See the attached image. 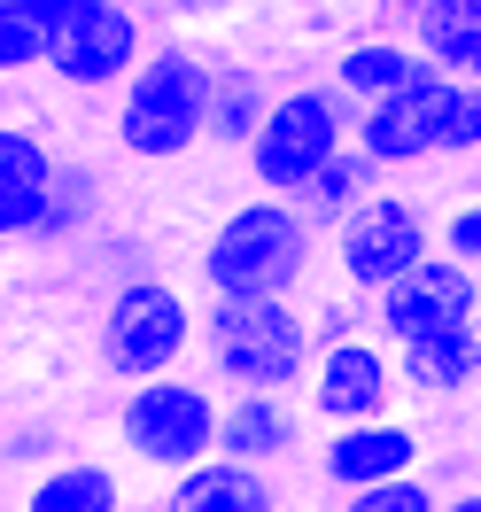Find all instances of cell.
I'll return each mask as SVG.
<instances>
[{
    "instance_id": "obj_1",
    "label": "cell",
    "mask_w": 481,
    "mask_h": 512,
    "mask_svg": "<svg viewBox=\"0 0 481 512\" xmlns=\"http://www.w3.org/2000/svg\"><path fill=\"white\" fill-rule=\"evenodd\" d=\"M319 264V233L295 218L288 202H241L210 225L202 241V288L210 303H295L311 288Z\"/></svg>"
},
{
    "instance_id": "obj_2",
    "label": "cell",
    "mask_w": 481,
    "mask_h": 512,
    "mask_svg": "<svg viewBox=\"0 0 481 512\" xmlns=\"http://www.w3.org/2000/svg\"><path fill=\"white\" fill-rule=\"evenodd\" d=\"M210 140V55L194 39H156L117 94V148L132 163H179Z\"/></svg>"
},
{
    "instance_id": "obj_3",
    "label": "cell",
    "mask_w": 481,
    "mask_h": 512,
    "mask_svg": "<svg viewBox=\"0 0 481 512\" xmlns=\"http://www.w3.org/2000/svg\"><path fill=\"white\" fill-rule=\"evenodd\" d=\"M202 365L233 396H288L311 381L319 342L303 303H210L202 311Z\"/></svg>"
},
{
    "instance_id": "obj_4",
    "label": "cell",
    "mask_w": 481,
    "mask_h": 512,
    "mask_svg": "<svg viewBox=\"0 0 481 512\" xmlns=\"http://www.w3.org/2000/svg\"><path fill=\"white\" fill-rule=\"evenodd\" d=\"M39 32H47V70L78 94H125V78L148 63V8L125 0H32Z\"/></svg>"
},
{
    "instance_id": "obj_5",
    "label": "cell",
    "mask_w": 481,
    "mask_h": 512,
    "mask_svg": "<svg viewBox=\"0 0 481 512\" xmlns=\"http://www.w3.org/2000/svg\"><path fill=\"white\" fill-rule=\"evenodd\" d=\"M194 342H202V311L156 272L132 280V288H109V303H101V365L125 388L171 381Z\"/></svg>"
},
{
    "instance_id": "obj_6",
    "label": "cell",
    "mask_w": 481,
    "mask_h": 512,
    "mask_svg": "<svg viewBox=\"0 0 481 512\" xmlns=\"http://www.w3.org/2000/svg\"><path fill=\"white\" fill-rule=\"evenodd\" d=\"M117 443H125V458H140V466L163 474V481L194 474L202 458H218V396H210V381L171 373V381L125 388V404H117Z\"/></svg>"
},
{
    "instance_id": "obj_7",
    "label": "cell",
    "mask_w": 481,
    "mask_h": 512,
    "mask_svg": "<svg viewBox=\"0 0 481 512\" xmlns=\"http://www.w3.org/2000/svg\"><path fill=\"white\" fill-rule=\"evenodd\" d=\"M350 125H357V109L334 86H288V94H272V117L249 140V171H257L264 202H295L303 179H319V163H334L350 148Z\"/></svg>"
},
{
    "instance_id": "obj_8",
    "label": "cell",
    "mask_w": 481,
    "mask_h": 512,
    "mask_svg": "<svg viewBox=\"0 0 481 512\" xmlns=\"http://www.w3.org/2000/svg\"><path fill=\"white\" fill-rule=\"evenodd\" d=\"M427 256H435V218L396 187H381L365 210H350V218L334 225V264H342V280H350L357 303H373V295H388L396 280H412Z\"/></svg>"
},
{
    "instance_id": "obj_9",
    "label": "cell",
    "mask_w": 481,
    "mask_h": 512,
    "mask_svg": "<svg viewBox=\"0 0 481 512\" xmlns=\"http://www.w3.org/2000/svg\"><path fill=\"white\" fill-rule=\"evenodd\" d=\"M373 342L381 350H412V342H435V334H458L474 326V272H458L450 256H427L412 280H396L388 295H373Z\"/></svg>"
},
{
    "instance_id": "obj_10",
    "label": "cell",
    "mask_w": 481,
    "mask_h": 512,
    "mask_svg": "<svg viewBox=\"0 0 481 512\" xmlns=\"http://www.w3.org/2000/svg\"><path fill=\"white\" fill-rule=\"evenodd\" d=\"M303 396H311V419H326V435H334V427L388 419V412H396V357H388L373 334L334 342V350H319V365H311Z\"/></svg>"
},
{
    "instance_id": "obj_11",
    "label": "cell",
    "mask_w": 481,
    "mask_h": 512,
    "mask_svg": "<svg viewBox=\"0 0 481 512\" xmlns=\"http://www.w3.org/2000/svg\"><path fill=\"white\" fill-rule=\"evenodd\" d=\"M427 443H419L412 419H365V427H334L319 443V481L342 489V497H365V489H388V481H412Z\"/></svg>"
},
{
    "instance_id": "obj_12",
    "label": "cell",
    "mask_w": 481,
    "mask_h": 512,
    "mask_svg": "<svg viewBox=\"0 0 481 512\" xmlns=\"http://www.w3.org/2000/svg\"><path fill=\"white\" fill-rule=\"evenodd\" d=\"M427 78V63H419L412 39H388V32H357L342 39V55H334V94L350 101V109H388V101H404Z\"/></svg>"
},
{
    "instance_id": "obj_13",
    "label": "cell",
    "mask_w": 481,
    "mask_h": 512,
    "mask_svg": "<svg viewBox=\"0 0 481 512\" xmlns=\"http://www.w3.org/2000/svg\"><path fill=\"white\" fill-rule=\"evenodd\" d=\"M295 443H303V419H295L288 396H225L218 404V458L225 466L264 474V466L295 458Z\"/></svg>"
},
{
    "instance_id": "obj_14",
    "label": "cell",
    "mask_w": 481,
    "mask_h": 512,
    "mask_svg": "<svg viewBox=\"0 0 481 512\" xmlns=\"http://www.w3.org/2000/svg\"><path fill=\"white\" fill-rule=\"evenodd\" d=\"M404 117L419 125L427 156H481V86L474 78L427 70L412 94H404Z\"/></svg>"
},
{
    "instance_id": "obj_15",
    "label": "cell",
    "mask_w": 481,
    "mask_h": 512,
    "mask_svg": "<svg viewBox=\"0 0 481 512\" xmlns=\"http://www.w3.org/2000/svg\"><path fill=\"white\" fill-rule=\"evenodd\" d=\"M404 39L419 47V63L443 78H474L481 86V8L474 0H419L404 16Z\"/></svg>"
},
{
    "instance_id": "obj_16",
    "label": "cell",
    "mask_w": 481,
    "mask_h": 512,
    "mask_svg": "<svg viewBox=\"0 0 481 512\" xmlns=\"http://www.w3.org/2000/svg\"><path fill=\"white\" fill-rule=\"evenodd\" d=\"M163 512H280V489H272V474L202 458L194 474L163 481Z\"/></svg>"
},
{
    "instance_id": "obj_17",
    "label": "cell",
    "mask_w": 481,
    "mask_h": 512,
    "mask_svg": "<svg viewBox=\"0 0 481 512\" xmlns=\"http://www.w3.org/2000/svg\"><path fill=\"white\" fill-rule=\"evenodd\" d=\"M388 357H396V388H412V396H466L481 381V334L474 326L412 342V350H388Z\"/></svg>"
},
{
    "instance_id": "obj_18",
    "label": "cell",
    "mask_w": 481,
    "mask_h": 512,
    "mask_svg": "<svg viewBox=\"0 0 481 512\" xmlns=\"http://www.w3.org/2000/svg\"><path fill=\"white\" fill-rule=\"evenodd\" d=\"M381 187H388V171H373L357 148H342L334 163H319V179H303V194H295L288 210L311 225V233H334V225L350 218V210H365Z\"/></svg>"
},
{
    "instance_id": "obj_19",
    "label": "cell",
    "mask_w": 481,
    "mask_h": 512,
    "mask_svg": "<svg viewBox=\"0 0 481 512\" xmlns=\"http://www.w3.org/2000/svg\"><path fill=\"white\" fill-rule=\"evenodd\" d=\"M272 117V86H264L249 63H210V148H233L249 156V140Z\"/></svg>"
},
{
    "instance_id": "obj_20",
    "label": "cell",
    "mask_w": 481,
    "mask_h": 512,
    "mask_svg": "<svg viewBox=\"0 0 481 512\" xmlns=\"http://www.w3.org/2000/svg\"><path fill=\"white\" fill-rule=\"evenodd\" d=\"M24 512H125V481L101 458H63V466L32 474Z\"/></svg>"
},
{
    "instance_id": "obj_21",
    "label": "cell",
    "mask_w": 481,
    "mask_h": 512,
    "mask_svg": "<svg viewBox=\"0 0 481 512\" xmlns=\"http://www.w3.org/2000/svg\"><path fill=\"white\" fill-rule=\"evenodd\" d=\"M94 225H101V171L63 156L55 179H47V194H39V241H78Z\"/></svg>"
},
{
    "instance_id": "obj_22",
    "label": "cell",
    "mask_w": 481,
    "mask_h": 512,
    "mask_svg": "<svg viewBox=\"0 0 481 512\" xmlns=\"http://www.w3.org/2000/svg\"><path fill=\"white\" fill-rule=\"evenodd\" d=\"M350 148H357L365 163H373V171H388V179H396V171H419V163H427V140H419V125L404 117V101H388V109H357Z\"/></svg>"
},
{
    "instance_id": "obj_23",
    "label": "cell",
    "mask_w": 481,
    "mask_h": 512,
    "mask_svg": "<svg viewBox=\"0 0 481 512\" xmlns=\"http://www.w3.org/2000/svg\"><path fill=\"white\" fill-rule=\"evenodd\" d=\"M47 70V32H39L32 0H0V86Z\"/></svg>"
},
{
    "instance_id": "obj_24",
    "label": "cell",
    "mask_w": 481,
    "mask_h": 512,
    "mask_svg": "<svg viewBox=\"0 0 481 512\" xmlns=\"http://www.w3.org/2000/svg\"><path fill=\"white\" fill-rule=\"evenodd\" d=\"M55 140L39 125H0V187H47L55 179Z\"/></svg>"
},
{
    "instance_id": "obj_25",
    "label": "cell",
    "mask_w": 481,
    "mask_h": 512,
    "mask_svg": "<svg viewBox=\"0 0 481 512\" xmlns=\"http://www.w3.org/2000/svg\"><path fill=\"white\" fill-rule=\"evenodd\" d=\"M435 256H450L458 272H481V202H474V194L435 218Z\"/></svg>"
},
{
    "instance_id": "obj_26",
    "label": "cell",
    "mask_w": 481,
    "mask_h": 512,
    "mask_svg": "<svg viewBox=\"0 0 481 512\" xmlns=\"http://www.w3.org/2000/svg\"><path fill=\"white\" fill-rule=\"evenodd\" d=\"M342 512H443V497L427 474H412V481H388V489H365V497H342Z\"/></svg>"
},
{
    "instance_id": "obj_27",
    "label": "cell",
    "mask_w": 481,
    "mask_h": 512,
    "mask_svg": "<svg viewBox=\"0 0 481 512\" xmlns=\"http://www.w3.org/2000/svg\"><path fill=\"white\" fill-rule=\"evenodd\" d=\"M303 319H311V342L334 350V342H357V334H365V303H357V295H334V303H303Z\"/></svg>"
},
{
    "instance_id": "obj_28",
    "label": "cell",
    "mask_w": 481,
    "mask_h": 512,
    "mask_svg": "<svg viewBox=\"0 0 481 512\" xmlns=\"http://www.w3.org/2000/svg\"><path fill=\"white\" fill-rule=\"evenodd\" d=\"M39 194L47 187H0V241H39Z\"/></svg>"
},
{
    "instance_id": "obj_29",
    "label": "cell",
    "mask_w": 481,
    "mask_h": 512,
    "mask_svg": "<svg viewBox=\"0 0 481 512\" xmlns=\"http://www.w3.org/2000/svg\"><path fill=\"white\" fill-rule=\"evenodd\" d=\"M0 458H16V466L47 474V466H63V435H47V427H16V435L0 443Z\"/></svg>"
},
{
    "instance_id": "obj_30",
    "label": "cell",
    "mask_w": 481,
    "mask_h": 512,
    "mask_svg": "<svg viewBox=\"0 0 481 512\" xmlns=\"http://www.w3.org/2000/svg\"><path fill=\"white\" fill-rule=\"evenodd\" d=\"M443 512H481V489H458V497H443Z\"/></svg>"
},
{
    "instance_id": "obj_31",
    "label": "cell",
    "mask_w": 481,
    "mask_h": 512,
    "mask_svg": "<svg viewBox=\"0 0 481 512\" xmlns=\"http://www.w3.org/2000/svg\"><path fill=\"white\" fill-rule=\"evenodd\" d=\"M474 334H481V272H474Z\"/></svg>"
},
{
    "instance_id": "obj_32",
    "label": "cell",
    "mask_w": 481,
    "mask_h": 512,
    "mask_svg": "<svg viewBox=\"0 0 481 512\" xmlns=\"http://www.w3.org/2000/svg\"><path fill=\"white\" fill-rule=\"evenodd\" d=\"M474 202H481V179H474Z\"/></svg>"
},
{
    "instance_id": "obj_33",
    "label": "cell",
    "mask_w": 481,
    "mask_h": 512,
    "mask_svg": "<svg viewBox=\"0 0 481 512\" xmlns=\"http://www.w3.org/2000/svg\"><path fill=\"white\" fill-rule=\"evenodd\" d=\"M0 443H8V427H0Z\"/></svg>"
},
{
    "instance_id": "obj_34",
    "label": "cell",
    "mask_w": 481,
    "mask_h": 512,
    "mask_svg": "<svg viewBox=\"0 0 481 512\" xmlns=\"http://www.w3.org/2000/svg\"><path fill=\"white\" fill-rule=\"evenodd\" d=\"M474 396H481V381H474Z\"/></svg>"
},
{
    "instance_id": "obj_35",
    "label": "cell",
    "mask_w": 481,
    "mask_h": 512,
    "mask_svg": "<svg viewBox=\"0 0 481 512\" xmlns=\"http://www.w3.org/2000/svg\"><path fill=\"white\" fill-rule=\"evenodd\" d=\"M474 8H481V0H474Z\"/></svg>"
}]
</instances>
